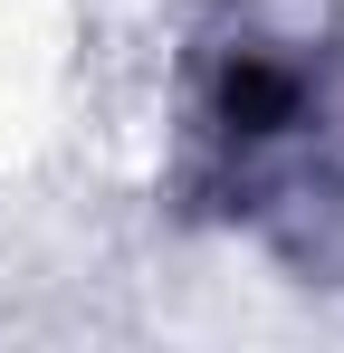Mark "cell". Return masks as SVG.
<instances>
[{"label": "cell", "mask_w": 344, "mask_h": 353, "mask_svg": "<svg viewBox=\"0 0 344 353\" xmlns=\"http://www.w3.org/2000/svg\"><path fill=\"white\" fill-rule=\"evenodd\" d=\"M344 124V48L316 29V0H249L191 58V172L229 210L306 191Z\"/></svg>", "instance_id": "obj_1"}]
</instances>
